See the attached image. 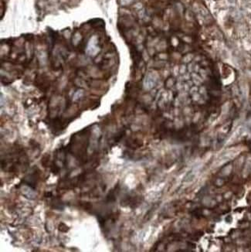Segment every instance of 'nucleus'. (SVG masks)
<instances>
[{
  "instance_id": "f257e3e1",
  "label": "nucleus",
  "mask_w": 251,
  "mask_h": 252,
  "mask_svg": "<svg viewBox=\"0 0 251 252\" xmlns=\"http://www.w3.org/2000/svg\"><path fill=\"white\" fill-rule=\"evenodd\" d=\"M58 228H59V231H61V232H64L65 233V232H67L69 231V227L65 224H64V223H60L59 224Z\"/></svg>"
}]
</instances>
